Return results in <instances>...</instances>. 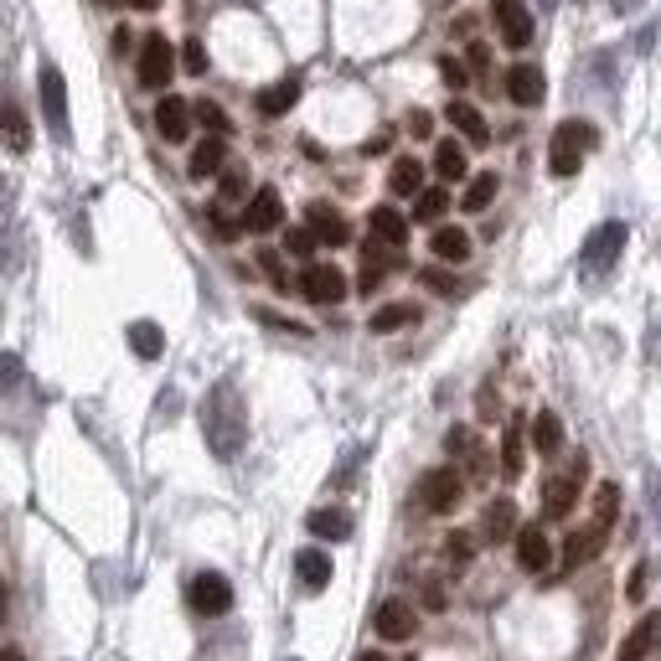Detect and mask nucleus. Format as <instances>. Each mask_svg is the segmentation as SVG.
Listing matches in <instances>:
<instances>
[{"label": "nucleus", "instance_id": "obj_13", "mask_svg": "<svg viewBox=\"0 0 661 661\" xmlns=\"http://www.w3.org/2000/svg\"><path fill=\"white\" fill-rule=\"evenodd\" d=\"M491 16H496V27H501V42L507 47L532 42V11H527L522 0H491Z\"/></svg>", "mask_w": 661, "mask_h": 661}, {"label": "nucleus", "instance_id": "obj_10", "mask_svg": "<svg viewBox=\"0 0 661 661\" xmlns=\"http://www.w3.org/2000/svg\"><path fill=\"white\" fill-rule=\"evenodd\" d=\"M285 223V202L274 186H258L248 196V207H243V233H274V227Z\"/></svg>", "mask_w": 661, "mask_h": 661}, {"label": "nucleus", "instance_id": "obj_45", "mask_svg": "<svg viewBox=\"0 0 661 661\" xmlns=\"http://www.w3.org/2000/svg\"><path fill=\"white\" fill-rule=\"evenodd\" d=\"M647 579H651V569L641 563V569H635V579L626 584V594H631V600H641V594H647Z\"/></svg>", "mask_w": 661, "mask_h": 661}, {"label": "nucleus", "instance_id": "obj_7", "mask_svg": "<svg viewBox=\"0 0 661 661\" xmlns=\"http://www.w3.org/2000/svg\"><path fill=\"white\" fill-rule=\"evenodd\" d=\"M171 73H176V52H171V42H165L161 31H151L145 47H140V83L145 89H165Z\"/></svg>", "mask_w": 661, "mask_h": 661}, {"label": "nucleus", "instance_id": "obj_53", "mask_svg": "<svg viewBox=\"0 0 661 661\" xmlns=\"http://www.w3.org/2000/svg\"><path fill=\"white\" fill-rule=\"evenodd\" d=\"M542 6H548V11H553V6H558V0H542Z\"/></svg>", "mask_w": 661, "mask_h": 661}, {"label": "nucleus", "instance_id": "obj_30", "mask_svg": "<svg viewBox=\"0 0 661 661\" xmlns=\"http://www.w3.org/2000/svg\"><path fill=\"white\" fill-rule=\"evenodd\" d=\"M496 192H501V176H496V171H481V176H476V181L466 186L460 207H466V212H486V207L496 202Z\"/></svg>", "mask_w": 661, "mask_h": 661}, {"label": "nucleus", "instance_id": "obj_14", "mask_svg": "<svg viewBox=\"0 0 661 661\" xmlns=\"http://www.w3.org/2000/svg\"><path fill=\"white\" fill-rule=\"evenodd\" d=\"M0 145H6L11 155H27L31 151V124H27L21 104H16L6 89H0Z\"/></svg>", "mask_w": 661, "mask_h": 661}, {"label": "nucleus", "instance_id": "obj_31", "mask_svg": "<svg viewBox=\"0 0 661 661\" xmlns=\"http://www.w3.org/2000/svg\"><path fill=\"white\" fill-rule=\"evenodd\" d=\"M130 346H135V357L155 362L165 352V330L155 326V321H135V326H130Z\"/></svg>", "mask_w": 661, "mask_h": 661}, {"label": "nucleus", "instance_id": "obj_15", "mask_svg": "<svg viewBox=\"0 0 661 661\" xmlns=\"http://www.w3.org/2000/svg\"><path fill=\"white\" fill-rule=\"evenodd\" d=\"M604 538H610V532H604V527H579V532H569V542H563V558H558V573H573V569H584L589 558L600 553L604 548Z\"/></svg>", "mask_w": 661, "mask_h": 661}, {"label": "nucleus", "instance_id": "obj_52", "mask_svg": "<svg viewBox=\"0 0 661 661\" xmlns=\"http://www.w3.org/2000/svg\"><path fill=\"white\" fill-rule=\"evenodd\" d=\"M0 620H6V579H0Z\"/></svg>", "mask_w": 661, "mask_h": 661}, {"label": "nucleus", "instance_id": "obj_54", "mask_svg": "<svg viewBox=\"0 0 661 661\" xmlns=\"http://www.w3.org/2000/svg\"><path fill=\"white\" fill-rule=\"evenodd\" d=\"M408 661H414V657H408Z\"/></svg>", "mask_w": 661, "mask_h": 661}, {"label": "nucleus", "instance_id": "obj_19", "mask_svg": "<svg viewBox=\"0 0 661 661\" xmlns=\"http://www.w3.org/2000/svg\"><path fill=\"white\" fill-rule=\"evenodd\" d=\"M657 647H661V616L651 610V616L641 620V626H635L626 641H620V657H616V661H647Z\"/></svg>", "mask_w": 661, "mask_h": 661}, {"label": "nucleus", "instance_id": "obj_5", "mask_svg": "<svg viewBox=\"0 0 661 661\" xmlns=\"http://www.w3.org/2000/svg\"><path fill=\"white\" fill-rule=\"evenodd\" d=\"M626 248V223H600L584 243V274H610Z\"/></svg>", "mask_w": 661, "mask_h": 661}, {"label": "nucleus", "instance_id": "obj_36", "mask_svg": "<svg viewBox=\"0 0 661 661\" xmlns=\"http://www.w3.org/2000/svg\"><path fill=\"white\" fill-rule=\"evenodd\" d=\"M192 114H196V120H202V124H207V130H212V135H217V140H223L227 130H233V124H227V114H223V109H217V104H212V99H202V104H192Z\"/></svg>", "mask_w": 661, "mask_h": 661}, {"label": "nucleus", "instance_id": "obj_21", "mask_svg": "<svg viewBox=\"0 0 661 661\" xmlns=\"http://www.w3.org/2000/svg\"><path fill=\"white\" fill-rule=\"evenodd\" d=\"M367 227H373L377 243H388V248H398V254H404V243H408V217H404L398 207H373Z\"/></svg>", "mask_w": 661, "mask_h": 661}, {"label": "nucleus", "instance_id": "obj_18", "mask_svg": "<svg viewBox=\"0 0 661 661\" xmlns=\"http://www.w3.org/2000/svg\"><path fill=\"white\" fill-rule=\"evenodd\" d=\"M542 93H548V83H542V73L532 68V62H517V68L507 73V99H511V104L538 109V104H542Z\"/></svg>", "mask_w": 661, "mask_h": 661}, {"label": "nucleus", "instance_id": "obj_22", "mask_svg": "<svg viewBox=\"0 0 661 661\" xmlns=\"http://www.w3.org/2000/svg\"><path fill=\"white\" fill-rule=\"evenodd\" d=\"M258 104V114H270V120H279V114H289V109L301 104V78H279L274 89H264L254 99Z\"/></svg>", "mask_w": 661, "mask_h": 661}, {"label": "nucleus", "instance_id": "obj_40", "mask_svg": "<svg viewBox=\"0 0 661 661\" xmlns=\"http://www.w3.org/2000/svg\"><path fill=\"white\" fill-rule=\"evenodd\" d=\"M181 62H186V73H207V47L186 42V47H181Z\"/></svg>", "mask_w": 661, "mask_h": 661}, {"label": "nucleus", "instance_id": "obj_28", "mask_svg": "<svg viewBox=\"0 0 661 661\" xmlns=\"http://www.w3.org/2000/svg\"><path fill=\"white\" fill-rule=\"evenodd\" d=\"M223 165H227V145H223L217 135H207V140H202V145L192 151V165H186V171H192V176L202 181V176H217Z\"/></svg>", "mask_w": 661, "mask_h": 661}, {"label": "nucleus", "instance_id": "obj_3", "mask_svg": "<svg viewBox=\"0 0 661 661\" xmlns=\"http://www.w3.org/2000/svg\"><path fill=\"white\" fill-rule=\"evenodd\" d=\"M584 476H589L584 455H573V466L563 470V476H548V486H542V517H548V522H558V517L573 511V501L584 491Z\"/></svg>", "mask_w": 661, "mask_h": 661}, {"label": "nucleus", "instance_id": "obj_25", "mask_svg": "<svg viewBox=\"0 0 661 661\" xmlns=\"http://www.w3.org/2000/svg\"><path fill=\"white\" fill-rule=\"evenodd\" d=\"M311 532L316 538H326V542H346L352 538V511H342V507H321V511H311Z\"/></svg>", "mask_w": 661, "mask_h": 661}, {"label": "nucleus", "instance_id": "obj_35", "mask_svg": "<svg viewBox=\"0 0 661 661\" xmlns=\"http://www.w3.org/2000/svg\"><path fill=\"white\" fill-rule=\"evenodd\" d=\"M445 212H450V196L439 192H419V207H414V217H419V223H439V217H445Z\"/></svg>", "mask_w": 661, "mask_h": 661}, {"label": "nucleus", "instance_id": "obj_44", "mask_svg": "<svg viewBox=\"0 0 661 661\" xmlns=\"http://www.w3.org/2000/svg\"><path fill=\"white\" fill-rule=\"evenodd\" d=\"M207 223H212V233H217V238H238V227H243V223H227V217H223L217 207L207 212Z\"/></svg>", "mask_w": 661, "mask_h": 661}, {"label": "nucleus", "instance_id": "obj_8", "mask_svg": "<svg viewBox=\"0 0 661 661\" xmlns=\"http://www.w3.org/2000/svg\"><path fill=\"white\" fill-rule=\"evenodd\" d=\"M37 89H42V114H47V124H52V135L68 140V83H62V73L52 62L42 68Z\"/></svg>", "mask_w": 661, "mask_h": 661}, {"label": "nucleus", "instance_id": "obj_20", "mask_svg": "<svg viewBox=\"0 0 661 661\" xmlns=\"http://www.w3.org/2000/svg\"><path fill=\"white\" fill-rule=\"evenodd\" d=\"M481 538H486V542H507V538H517V507H511V496H496L491 507H486V517H481Z\"/></svg>", "mask_w": 661, "mask_h": 661}, {"label": "nucleus", "instance_id": "obj_27", "mask_svg": "<svg viewBox=\"0 0 661 661\" xmlns=\"http://www.w3.org/2000/svg\"><path fill=\"white\" fill-rule=\"evenodd\" d=\"M295 573H301V584L311 589V594H321V589L330 584V558L321 553V548H305V553L295 558Z\"/></svg>", "mask_w": 661, "mask_h": 661}, {"label": "nucleus", "instance_id": "obj_38", "mask_svg": "<svg viewBox=\"0 0 661 661\" xmlns=\"http://www.w3.org/2000/svg\"><path fill=\"white\" fill-rule=\"evenodd\" d=\"M285 248H289L295 258H311V254H316V233H311V227H289V233H285Z\"/></svg>", "mask_w": 661, "mask_h": 661}, {"label": "nucleus", "instance_id": "obj_39", "mask_svg": "<svg viewBox=\"0 0 661 661\" xmlns=\"http://www.w3.org/2000/svg\"><path fill=\"white\" fill-rule=\"evenodd\" d=\"M445 553H450V563H455V569H466V563H470V553H476V542H470L466 532H450V542H445Z\"/></svg>", "mask_w": 661, "mask_h": 661}, {"label": "nucleus", "instance_id": "obj_1", "mask_svg": "<svg viewBox=\"0 0 661 661\" xmlns=\"http://www.w3.org/2000/svg\"><path fill=\"white\" fill-rule=\"evenodd\" d=\"M202 435H207V450L217 460H233L248 439V414H243V398L233 383H217V388L202 398Z\"/></svg>", "mask_w": 661, "mask_h": 661}, {"label": "nucleus", "instance_id": "obj_32", "mask_svg": "<svg viewBox=\"0 0 661 661\" xmlns=\"http://www.w3.org/2000/svg\"><path fill=\"white\" fill-rule=\"evenodd\" d=\"M414 321H419V305L398 301V305H383V311H373V321H367V326H373L377 336H388V330H398V326H414Z\"/></svg>", "mask_w": 661, "mask_h": 661}, {"label": "nucleus", "instance_id": "obj_9", "mask_svg": "<svg viewBox=\"0 0 661 661\" xmlns=\"http://www.w3.org/2000/svg\"><path fill=\"white\" fill-rule=\"evenodd\" d=\"M301 295L311 305H336L346 295V274L336 270V264H311V270L301 274Z\"/></svg>", "mask_w": 661, "mask_h": 661}, {"label": "nucleus", "instance_id": "obj_16", "mask_svg": "<svg viewBox=\"0 0 661 661\" xmlns=\"http://www.w3.org/2000/svg\"><path fill=\"white\" fill-rule=\"evenodd\" d=\"M373 626H377L383 641H408V635L419 631V616H414V604H404V600H383L377 604V616H373Z\"/></svg>", "mask_w": 661, "mask_h": 661}, {"label": "nucleus", "instance_id": "obj_46", "mask_svg": "<svg viewBox=\"0 0 661 661\" xmlns=\"http://www.w3.org/2000/svg\"><path fill=\"white\" fill-rule=\"evenodd\" d=\"M486 62H491V52H486L481 42H470V68H476V73H486Z\"/></svg>", "mask_w": 661, "mask_h": 661}, {"label": "nucleus", "instance_id": "obj_23", "mask_svg": "<svg viewBox=\"0 0 661 661\" xmlns=\"http://www.w3.org/2000/svg\"><path fill=\"white\" fill-rule=\"evenodd\" d=\"M445 120H450L455 130L470 140V145H486V140H491V130H486V120H481V109L466 104V99H455V104L445 109Z\"/></svg>", "mask_w": 661, "mask_h": 661}, {"label": "nucleus", "instance_id": "obj_29", "mask_svg": "<svg viewBox=\"0 0 661 661\" xmlns=\"http://www.w3.org/2000/svg\"><path fill=\"white\" fill-rule=\"evenodd\" d=\"M388 186L398 196H419L424 192V165L414 161V155H398V161H393V171H388Z\"/></svg>", "mask_w": 661, "mask_h": 661}, {"label": "nucleus", "instance_id": "obj_11", "mask_svg": "<svg viewBox=\"0 0 661 661\" xmlns=\"http://www.w3.org/2000/svg\"><path fill=\"white\" fill-rule=\"evenodd\" d=\"M517 563H522L527 573H548V563H553V542H548V527H538V522L517 527Z\"/></svg>", "mask_w": 661, "mask_h": 661}, {"label": "nucleus", "instance_id": "obj_4", "mask_svg": "<svg viewBox=\"0 0 661 661\" xmlns=\"http://www.w3.org/2000/svg\"><path fill=\"white\" fill-rule=\"evenodd\" d=\"M460 496H466V476L455 466H439V470H424L419 481V507L435 511V517H445V511L460 507Z\"/></svg>", "mask_w": 661, "mask_h": 661}, {"label": "nucleus", "instance_id": "obj_34", "mask_svg": "<svg viewBox=\"0 0 661 661\" xmlns=\"http://www.w3.org/2000/svg\"><path fill=\"white\" fill-rule=\"evenodd\" d=\"M435 171H439V181H460L466 176V151H460L455 140H439L435 145Z\"/></svg>", "mask_w": 661, "mask_h": 661}, {"label": "nucleus", "instance_id": "obj_24", "mask_svg": "<svg viewBox=\"0 0 661 661\" xmlns=\"http://www.w3.org/2000/svg\"><path fill=\"white\" fill-rule=\"evenodd\" d=\"M522 466H527V429H522V419H511L507 424V439H501V476H507V481H517V476H522Z\"/></svg>", "mask_w": 661, "mask_h": 661}, {"label": "nucleus", "instance_id": "obj_2", "mask_svg": "<svg viewBox=\"0 0 661 661\" xmlns=\"http://www.w3.org/2000/svg\"><path fill=\"white\" fill-rule=\"evenodd\" d=\"M600 145V130L589 120H563L553 130V145H548V165H553V176H573L584 155Z\"/></svg>", "mask_w": 661, "mask_h": 661}, {"label": "nucleus", "instance_id": "obj_51", "mask_svg": "<svg viewBox=\"0 0 661 661\" xmlns=\"http://www.w3.org/2000/svg\"><path fill=\"white\" fill-rule=\"evenodd\" d=\"M357 661H388V657H383V651H362Z\"/></svg>", "mask_w": 661, "mask_h": 661}, {"label": "nucleus", "instance_id": "obj_41", "mask_svg": "<svg viewBox=\"0 0 661 661\" xmlns=\"http://www.w3.org/2000/svg\"><path fill=\"white\" fill-rule=\"evenodd\" d=\"M439 78H445L450 89H466V83H470V73H466V68H460L455 58H439Z\"/></svg>", "mask_w": 661, "mask_h": 661}, {"label": "nucleus", "instance_id": "obj_33", "mask_svg": "<svg viewBox=\"0 0 661 661\" xmlns=\"http://www.w3.org/2000/svg\"><path fill=\"white\" fill-rule=\"evenodd\" d=\"M532 445H538L542 455H558V450H563V419L542 408L538 419H532Z\"/></svg>", "mask_w": 661, "mask_h": 661}, {"label": "nucleus", "instance_id": "obj_6", "mask_svg": "<svg viewBox=\"0 0 661 661\" xmlns=\"http://www.w3.org/2000/svg\"><path fill=\"white\" fill-rule=\"evenodd\" d=\"M186 604H192L196 616H227L233 610V584H227L223 573H196L192 584H186Z\"/></svg>", "mask_w": 661, "mask_h": 661}, {"label": "nucleus", "instance_id": "obj_37", "mask_svg": "<svg viewBox=\"0 0 661 661\" xmlns=\"http://www.w3.org/2000/svg\"><path fill=\"white\" fill-rule=\"evenodd\" d=\"M217 186H223V202H238V196L248 192V176H243V165H223V181H217Z\"/></svg>", "mask_w": 661, "mask_h": 661}, {"label": "nucleus", "instance_id": "obj_17", "mask_svg": "<svg viewBox=\"0 0 661 661\" xmlns=\"http://www.w3.org/2000/svg\"><path fill=\"white\" fill-rule=\"evenodd\" d=\"M155 130H161V140L181 145V140L192 135V104H186V99H176V93H165L161 104H155Z\"/></svg>", "mask_w": 661, "mask_h": 661}, {"label": "nucleus", "instance_id": "obj_49", "mask_svg": "<svg viewBox=\"0 0 661 661\" xmlns=\"http://www.w3.org/2000/svg\"><path fill=\"white\" fill-rule=\"evenodd\" d=\"M610 6H616V11H635V6H641V0H610Z\"/></svg>", "mask_w": 661, "mask_h": 661}, {"label": "nucleus", "instance_id": "obj_42", "mask_svg": "<svg viewBox=\"0 0 661 661\" xmlns=\"http://www.w3.org/2000/svg\"><path fill=\"white\" fill-rule=\"evenodd\" d=\"M21 383V362L16 357H0V393H11Z\"/></svg>", "mask_w": 661, "mask_h": 661}, {"label": "nucleus", "instance_id": "obj_43", "mask_svg": "<svg viewBox=\"0 0 661 661\" xmlns=\"http://www.w3.org/2000/svg\"><path fill=\"white\" fill-rule=\"evenodd\" d=\"M419 279H424V285H429V289H439V295H460V289H455V279H450V274H439V270H424Z\"/></svg>", "mask_w": 661, "mask_h": 661}, {"label": "nucleus", "instance_id": "obj_12", "mask_svg": "<svg viewBox=\"0 0 661 661\" xmlns=\"http://www.w3.org/2000/svg\"><path fill=\"white\" fill-rule=\"evenodd\" d=\"M305 227L316 233V243H326V248H342V243H352V227H346V217L330 202H311L305 207Z\"/></svg>", "mask_w": 661, "mask_h": 661}, {"label": "nucleus", "instance_id": "obj_48", "mask_svg": "<svg viewBox=\"0 0 661 661\" xmlns=\"http://www.w3.org/2000/svg\"><path fill=\"white\" fill-rule=\"evenodd\" d=\"M130 6H135V11H155V6H161V0H130Z\"/></svg>", "mask_w": 661, "mask_h": 661}, {"label": "nucleus", "instance_id": "obj_26", "mask_svg": "<svg viewBox=\"0 0 661 661\" xmlns=\"http://www.w3.org/2000/svg\"><path fill=\"white\" fill-rule=\"evenodd\" d=\"M429 248H435V258H445V264H466L470 258V233L466 227H435Z\"/></svg>", "mask_w": 661, "mask_h": 661}, {"label": "nucleus", "instance_id": "obj_50", "mask_svg": "<svg viewBox=\"0 0 661 661\" xmlns=\"http://www.w3.org/2000/svg\"><path fill=\"white\" fill-rule=\"evenodd\" d=\"M0 661H27V657H21L16 647H6V651H0Z\"/></svg>", "mask_w": 661, "mask_h": 661}, {"label": "nucleus", "instance_id": "obj_47", "mask_svg": "<svg viewBox=\"0 0 661 661\" xmlns=\"http://www.w3.org/2000/svg\"><path fill=\"white\" fill-rule=\"evenodd\" d=\"M408 130H414V135H429L435 124H429V114H414V120H408Z\"/></svg>", "mask_w": 661, "mask_h": 661}]
</instances>
